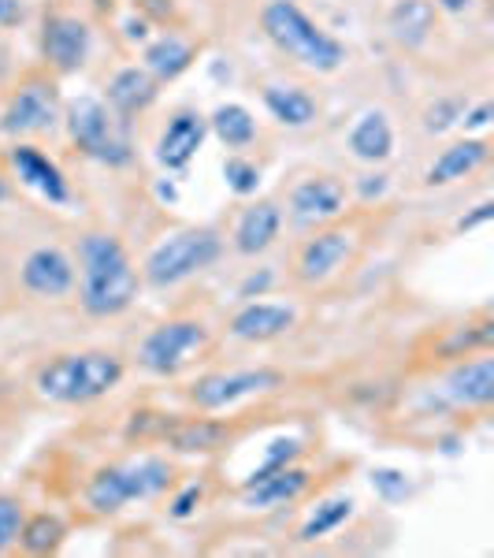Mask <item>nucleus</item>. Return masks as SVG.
<instances>
[{"label":"nucleus","mask_w":494,"mask_h":558,"mask_svg":"<svg viewBox=\"0 0 494 558\" xmlns=\"http://www.w3.org/2000/svg\"><path fill=\"white\" fill-rule=\"evenodd\" d=\"M83 260V310L89 317H115L138 299V268L123 242L104 231H94L78 242Z\"/></svg>","instance_id":"1"},{"label":"nucleus","mask_w":494,"mask_h":558,"mask_svg":"<svg viewBox=\"0 0 494 558\" xmlns=\"http://www.w3.org/2000/svg\"><path fill=\"white\" fill-rule=\"evenodd\" d=\"M60 116V101L52 83H23L12 94V101L4 105V116H0V131L4 134H45L52 131Z\"/></svg>","instance_id":"8"},{"label":"nucleus","mask_w":494,"mask_h":558,"mask_svg":"<svg viewBox=\"0 0 494 558\" xmlns=\"http://www.w3.org/2000/svg\"><path fill=\"white\" fill-rule=\"evenodd\" d=\"M349 254H354V231L346 228H328L320 235H312L301 246L298 257V276L301 283H323L346 265Z\"/></svg>","instance_id":"11"},{"label":"nucleus","mask_w":494,"mask_h":558,"mask_svg":"<svg viewBox=\"0 0 494 558\" xmlns=\"http://www.w3.org/2000/svg\"><path fill=\"white\" fill-rule=\"evenodd\" d=\"M491 216H494V202H480V205H476V213H469V216H461V220H457V231L480 228V223H487Z\"/></svg>","instance_id":"38"},{"label":"nucleus","mask_w":494,"mask_h":558,"mask_svg":"<svg viewBox=\"0 0 494 558\" xmlns=\"http://www.w3.org/2000/svg\"><path fill=\"white\" fill-rule=\"evenodd\" d=\"M435 8H439V12H446V15H461V12H469V8H472V0H435Z\"/></svg>","instance_id":"42"},{"label":"nucleus","mask_w":494,"mask_h":558,"mask_svg":"<svg viewBox=\"0 0 494 558\" xmlns=\"http://www.w3.org/2000/svg\"><path fill=\"white\" fill-rule=\"evenodd\" d=\"M172 481V465L164 458H138L131 465H112V470H101L89 481L86 499L94 510L101 514H112V510L127 507L131 499H152L160 495Z\"/></svg>","instance_id":"5"},{"label":"nucleus","mask_w":494,"mask_h":558,"mask_svg":"<svg viewBox=\"0 0 494 558\" xmlns=\"http://www.w3.org/2000/svg\"><path fill=\"white\" fill-rule=\"evenodd\" d=\"M220 254H223V242L212 228L178 231V235L164 239L152 250L141 272H146L149 287H175L183 279L197 276L201 268H209Z\"/></svg>","instance_id":"4"},{"label":"nucleus","mask_w":494,"mask_h":558,"mask_svg":"<svg viewBox=\"0 0 494 558\" xmlns=\"http://www.w3.org/2000/svg\"><path fill=\"white\" fill-rule=\"evenodd\" d=\"M127 38L131 41H146V20H131L127 23Z\"/></svg>","instance_id":"44"},{"label":"nucleus","mask_w":494,"mask_h":558,"mask_svg":"<svg viewBox=\"0 0 494 558\" xmlns=\"http://www.w3.org/2000/svg\"><path fill=\"white\" fill-rule=\"evenodd\" d=\"M8 194H12V191H8V179L0 175V202H8Z\"/></svg>","instance_id":"45"},{"label":"nucleus","mask_w":494,"mask_h":558,"mask_svg":"<svg viewBox=\"0 0 494 558\" xmlns=\"http://www.w3.org/2000/svg\"><path fill=\"white\" fill-rule=\"evenodd\" d=\"M283 376L275 368H242V373H215L194 384V402L201 410H223L231 402L246 399V395L275 391Z\"/></svg>","instance_id":"9"},{"label":"nucleus","mask_w":494,"mask_h":558,"mask_svg":"<svg viewBox=\"0 0 494 558\" xmlns=\"http://www.w3.org/2000/svg\"><path fill=\"white\" fill-rule=\"evenodd\" d=\"M23 536V507L12 495H0V555L12 551Z\"/></svg>","instance_id":"32"},{"label":"nucleus","mask_w":494,"mask_h":558,"mask_svg":"<svg viewBox=\"0 0 494 558\" xmlns=\"http://www.w3.org/2000/svg\"><path fill=\"white\" fill-rule=\"evenodd\" d=\"M461 116H465V101H457V97H443V101L428 105L424 131L428 134H443V131H450L454 123H461Z\"/></svg>","instance_id":"33"},{"label":"nucleus","mask_w":494,"mask_h":558,"mask_svg":"<svg viewBox=\"0 0 494 558\" xmlns=\"http://www.w3.org/2000/svg\"><path fill=\"white\" fill-rule=\"evenodd\" d=\"M280 228H283V213L275 202H257L254 209L242 213L238 228H235V250L246 257H257L280 239Z\"/></svg>","instance_id":"18"},{"label":"nucleus","mask_w":494,"mask_h":558,"mask_svg":"<svg viewBox=\"0 0 494 558\" xmlns=\"http://www.w3.org/2000/svg\"><path fill=\"white\" fill-rule=\"evenodd\" d=\"M152 101H157V78L146 68H123L108 83V105L120 116L146 112Z\"/></svg>","instance_id":"21"},{"label":"nucleus","mask_w":494,"mask_h":558,"mask_svg":"<svg viewBox=\"0 0 494 558\" xmlns=\"http://www.w3.org/2000/svg\"><path fill=\"white\" fill-rule=\"evenodd\" d=\"M491 339H494V324L491 320L469 324V328H454L450 336L439 343V354H443V357H461V354H472V350L491 347Z\"/></svg>","instance_id":"30"},{"label":"nucleus","mask_w":494,"mask_h":558,"mask_svg":"<svg viewBox=\"0 0 494 558\" xmlns=\"http://www.w3.org/2000/svg\"><path fill=\"white\" fill-rule=\"evenodd\" d=\"M12 165H15V172H20V179L30 191H38L45 202H52V205H67V179L64 172H60L57 165H52L49 157H45L41 149H34V146H15L12 149Z\"/></svg>","instance_id":"17"},{"label":"nucleus","mask_w":494,"mask_h":558,"mask_svg":"<svg viewBox=\"0 0 494 558\" xmlns=\"http://www.w3.org/2000/svg\"><path fill=\"white\" fill-rule=\"evenodd\" d=\"M487 138H465V142H454L450 149L439 153V160L428 168V186H446L454 183V179H465L472 175L480 165H487Z\"/></svg>","instance_id":"20"},{"label":"nucleus","mask_w":494,"mask_h":558,"mask_svg":"<svg viewBox=\"0 0 494 558\" xmlns=\"http://www.w3.org/2000/svg\"><path fill=\"white\" fill-rule=\"evenodd\" d=\"M67 131L75 138V146L86 153V157L101 160V165H127L131 160V142L127 134L120 131V123L108 116V108L97 101V97H78V101L67 105Z\"/></svg>","instance_id":"6"},{"label":"nucleus","mask_w":494,"mask_h":558,"mask_svg":"<svg viewBox=\"0 0 494 558\" xmlns=\"http://www.w3.org/2000/svg\"><path fill=\"white\" fill-rule=\"evenodd\" d=\"M264 105L283 128H309L317 120V101L301 86H268Z\"/></svg>","instance_id":"25"},{"label":"nucleus","mask_w":494,"mask_h":558,"mask_svg":"<svg viewBox=\"0 0 494 558\" xmlns=\"http://www.w3.org/2000/svg\"><path fill=\"white\" fill-rule=\"evenodd\" d=\"M45 60L57 71H78L89 57V26L75 15H52L45 23Z\"/></svg>","instance_id":"13"},{"label":"nucleus","mask_w":494,"mask_h":558,"mask_svg":"<svg viewBox=\"0 0 494 558\" xmlns=\"http://www.w3.org/2000/svg\"><path fill=\"white\" fill-rule=\"evenodd\" d=\"M305 488H309V473L298 465H283V470H257L242 492H246L249 510H272L294 502Z\"/></svg>","instance_id":"15"},{"label":"nucleus","mask_w":494,"mask_h":558,"mask_svg":"<svg viewBox=\"0 0 494 558\" xmlns=\"http://www.w3.org/2000/svg\"><path fill=\"white\" fill-rule=\"evenodd\" d=\"M194 64V45L178 34H164L146 49V71L160 83H172V78L183 75L186 68Z\"/></svg>","instance_id":"24"},{"label":"nucleus","mask_w":494,"mask_h":558,"mask_svg":"<svg viewBox=\"0 0 494 558\" xmlns=\"http://www.w3.org/2000/svg\"><path fill=\"white\" fill-rule=\"evenodd\" d=\"M346 213V186L331 175H312L305 183L294 186L291 194V216L301 228H312V223L335 220V216Z\"/></svg>","instance_id":"10"},{"label":"nucleus","mask_w":494,"mask_h":558,"mask_svg":"<svg viewBox=\"0 0 494 558\" xmlns=\"http://www.w3.org/2000/svg\"><path fill=\"white\" fill-rule=\"evenodd\" d=\"M387 194V175H365L361 179V197H383Z\"/></svg>","instance_id":"40"},{"label":"nucleus","mask_w":494,"mask_h":558,"mask_svg":"<svg viewBox=\"0 0 494 558\" xmlns=\"http://www.w3.org/2000/svg\"><path fill=\"white\" fill-rule=\"evenodd\" d=\"M209 123H212L215 138L227 149H246L249 142L257 138V120L249 116V108H242V105H220Z\"/></svg>","instance_id":"27"},{"label":"nucleus","mask_w":494,"mask_h":558,"mask_svg":"<svg viewBox=\"0 0 494 558\" xmlns=\"http://www.w3.org/2000/svg\"><path fill=\"white\" fill-rule=\"evenodd\" d=\"M223 179H227V186L235 194H257L260 186V168L254 165V160H242V157H227L223 160Z\"/></svg>","instance_id":"31"},{"label":"nucleus","mask_w":494,"mask_h":558,"mask_svg":"<svg viewBox=\"0 0 494 558\" xmlns=\"http://www.w3.org/2000/svg\"><path fill=\"white\" fill-rule=\"evenodd\" d=\"M123 380V362L115 354H60L49 365H41L38 387L41 399L64 402V407H78V402H94L112 391Z\"/></svg>","instance_id":"3"},{"label":"nucleus","mask_w":494,"mask_h":558,"mask_svg":"<svg viewBox=\"0 0 494 558\" xmlns=\"http://www.w3.org/2000/svg\"><path fill=\"white\" fill-rule=\"evenodd\" d=\"M491 116H494V108L483 101V105H476L472 112H465L461 123H465V131H480V128H487V123H491Z\"/></svg>","instance_id":"39"},{"label":"nucleus","mask_w":494,"mask_h":558,"mask_svg":"<svg viewBox=\"0 0 494 558\" xmlns=\"http://www.w3.org/2000/svg\"><path fill=\"white\" fill-rule=\"evenodd\" d=\"M268 283H272V272H260V276H254V279H246V287H242V294H246V299H249V294H254V291L260 294Z\"/></svg>","instance_id":"43"},{"label":"nucleus","mask_w":494,"mask_h":558,"mask_svg":"<svg viewBox=\"0 0 494 558\" xmlns=\"http://www.w3.org/2000/svg\"><path fill=\"white\" fill-rule=\"evenodd\" d=\"M23 20V4L20 0H0V26H12Z\"/></svg>","instance_id":"41"},{"label":"nucleus","mask_w":494,"mask_h":558,"mask_svg":"<svg viewBox=\"0 0 494 558\" xmlns=\"http://www.w3.org/2000/svg\"><path fill=\"white\" fill-rule=\"evenodd\" d=\"M391 38L406 49H420L435 31V4L431 0H398L387 15Z\"/></svg>","instance_id":"22"},{"label":"nucleus","mask_w":494,"mask_h":558,"mask_svg":"<svg viewBox=\"0 0 494 558\" xmlns=\"http://www.w3.org/2000/svg\"><path fill=\"white\" fill-rule=\"evenodd\" d=\"M298 451H301L298 439H275V444L268 447L264 470H283V465H291L294 458H298Z\"/></svg>","instance_id":"35"},{"label":"nucleus","mask_w":494,"mask_h":558,"mask_svg":"<svg viewBox=\"0 0 494 558\" xmlns=\"http://www.w3.org/2000/svg\"><path fill=\"white\" fill-rule=\"evenodd\" d=\"M298 324V313L291 305H275V302H249L246 310L231 320V336L242 343H268V339L283 336Z\"/></svg>","instance_id":"16"},{"label":"nucleus","mask_w":494,"mask_h":558,"mask_svg":"<svg viewBox=\"0 0 494 558\" xmlns=\"http://www.w3.org/2000/svg\"><path fill=\"white\" fill-rule=\"evenodd\" d=\"M260 26H264L268 41L291 60H298L301 68L331 75L346 64V45L331 38L317 20H309L294 0H268L260 12Z\"/></svg>","instance_id":"2"},{"label":"nucleus","mask_w":494,"mask_h":558,"mask_svg":"<svg viewBox=\"0 0 494 558\" xmlns=\"http://www.w3.org/2000/svg\"><path fill=\"white\" fill-rule=\"evenodd\" d=\"M23 547L34 555H45V551H57L64 544V521L57 514H38L30 521H23Z\"/></svg>","instance_id":"29"},{"label":"nucleus","mask_w":494,"mask_h":558,"mask_svg":"<svg viewBox=\"0 0 494 558\" xmlns=\"http://www.w3.org/2000/svg\"><path fill=\"white\" fill-rule=\"evenodd\" d=\"M23 287L30 294H41V299H64L75 287V265H71L64 250L38 246L23 260Z\"/></svg>","instance_id":"12"},{"label":"nucleus","mask_w":494,"mask_h":558,"mask_svg":"<svg viewBox=\"0 0 494 558\" xmlns=\"http://www.w3.org/2000/svg\"><path fill=\"white\" fill-rule=\"evenodd\" d=\"M349 514H354V499H349V495H338V499L320 502L317 514H312V518L301 525V539H305V544H312V539L335 533L338 525H346Z\"/></svg>","instance_id":"28"},{"label":"nucleus","mask_w":494,"mask_h":558,"mask_svg":"<svg viewBox=\"0 0 494 558\" xmlns=\"http://www.w3.org/2000/svg\"><path fill=\"white\" fill-rule=\"evenodd\" d=\"M201 495H205L201 484H186V488L178 492V495H175V502H172V518H178V521L190 518L194 510H197V502H201Z\"/></svg>","instance_id":"36"},{"label":"nucleus","mask_w":494,"mask_h":558,"mask_svg":"<svg viewBox=\"0 0 494 558\" xmlns=\"http://www.w3.org/2000/svg\"><path fill=\"white\" fill-rule=\"evenodd\" d=\"M372 488L380 492L387 502H398V499H406V495H409V481H406V473H398V470H375L372 473Z\"/></svg>","instance_id":"34"},{"label":"nucleus","mask_w":494,"mask_h":558,"mask_svg":"<svg viewBox=\"0 0 494 558\" xmlns=\"http://www.w3.org/2000/svg\"><path fill=\"white\" fill-rule=\"evenodd\" d=\"M205 343H209V331H205L201 320H168L149 331L138 357L149 373L172 376L190 362V354H197Z\"/></svg>","instance_id":"7"},{"label":"nucleus","mask_w":494,"mask_h":558,"mask_svg":"<svg viewBox=\"0 0 494 558\" xmlns=\"http://www.w3.org/2000/svg\"><path fill=\"white\" fill-rule=\"evenodd\" d=\"M446 391H450L454 402H465V407H487L494 399V362L491 357H476V362L454 368L450 380H446Z\"/></svg>","instance_id":"23"},{"label":"nucleus","mask_w":494,"mask_h":558,"mask_svg":"<svg viewBox=\"0 0 494 558\" xmlns=\"http://www.w3.org/2000/svg\"><path fill=\"white\" fill-rule=\"evenodd\" d=\"M227 425H220V421H186V425H178L168 432V439H172L175 451L183 454H209V451H220L223 444H227Z\"/></svg>","instance_id":"26"},{"label":"nucleus","mask_w":494,"mask_h":558,"mask_svg":"<svg viewBox=\"0 0 494 558\" xmlns=\"http://www.w3.org/2000/svg\"><path fill=\"white\" fill-rule=\"evenodd\" d=\"M134 4H138V12L146 15V20H157V23L175 20V0H134Z\"/></svg>","instance_id":"37"},{"label":"nucleus","mask_w":494,"mask_h":558,"mask_svg":"<svg viewBox=\"0 0 494 558\" xmlns=\"http://www.w3.org/2000/svg\"><path fill=\"white\" fill-rule=\"evenodd\" d=\"M349 153L357 160H368V165H380L394 153V128L387 120V112L380 108H368V112L357 116L354 131H349Z\"/></svg>","instance_id":"19"},{"label":"nucleus","mask_w":494,"mask_h":558,"mask_svg":"<svg viewBox=\"0 0 494 558\" xmlns=\"http://www.w3.org/2000/svg\"><path fill=\"white\" fill-rule=\"evenodd\" d=\"M205 134H209V123H205L197 112L172 116V120H168V128L160 131L157 160L168 168V172H183V168L197 157V149L205 146Z\"/></svg>","instance_id":"14"}]
</instances>
